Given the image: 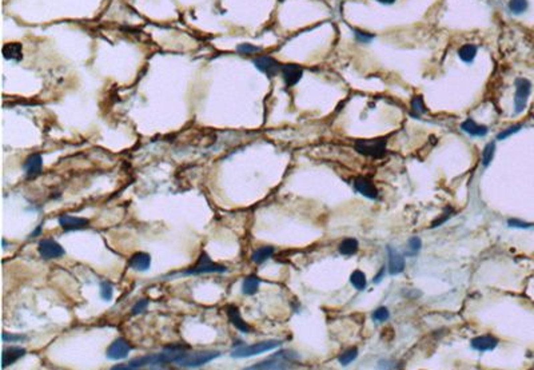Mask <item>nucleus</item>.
I'll return each mask as SVG.
<instances>
[{"label": "nucleus", "mask_w": 534, "mask_h": 370, "mask_svg": "<svg viewBox=\"0 0 534 370\" xmlns=\"http://www.w3.org/2000/svg\"><path fill=\"white\" fill-rule=\"evenodd\" d=\"M507 223H509V226H511V227H521V229H528V227H532L530 223H526V222H522V220H518V219H509L507 220Z\"/></svg>", "instance_id": "obj_39"}, {"label": "nucleus", "mask_w": 534, "mask_h": 370, "mask_svg": "<svg viewBox=\"0 0 534 370\" xmlns=\"http://www.w3.org/2000/svg\"><path fill=\"white\" fill-rule=\"evenodd\" d=\"M529 7V3L528 0H510L509 1V10L513 12V14H524L525 11L528 10Z\"/></svg>", "instance_id": "obj_28"}, {"label": "nucleus", "mask_w": 534, "mask_h": 370, "mask_svg": "<svg viewBox=\"0 0 534 370\" xmlns=\"http://www.w3.org/2000/svg\"><path fill=\"white\" fill-rule=\"evenodd\" d=\"M377 1H380L381 4H393L395 0H377Z\"/></svg>", "instance_id": "obj_42"}, {"label": "nucleus", "mask_w": 534, "mask_h": 370, "mask_svg": "<svg viewBox=\"0 0 534 370\" xmlns=\"http://www.w3.org/2000/svg\"><path fill=\"white\" fill-rule=\"evenodd\" d=\"M274 254V247L271 246H263V247L257 248L253 254H251V261L257 265H261V263L266 262L268 258H271V255Z\"/></svg>", "instance_id": "obj_22"}, {"label": "nucleus", "mask_w": 534, "mask_h": 370, "mask_svg": "<svg viewBox=\"0 0 534 370\" xmlns=\"http://www.w3.org/2000/svg\"><path fill=\"white\" fill-rule=\"evenodd\" d=\"M339 253L342 255H354V254L358 251V241L354 238H346L343 239L341 245H339Z\"/></svg>", "instance_id": "obj_25"}, {"label": "nucleus", "mask_w": 534, "mask_h": 370, "mask_svg": "<svg viewBox=\"0 0 534 370\" xmlns=\"http://www.w3.org/2000/svg\"><path fill=\"white\" fill-rule=\"evenodd\" d=\"M461 128L464 130L466 134L472 136H485L489 132V128L486 126H482V124H478L473 121V119H466L462 124H461Z\"/></svg>", "instance_id": "obj_20"}, {"label": "nucleus", "mask_w": 534, "mask_h": 370, "mask_svg": "<svg viewBox=\"0 0 534 370\" xmlns=\"http://www.w3.org/2000/svg\"><path fill=\"white\" fill-rule=\"evenodd\" d=\"M389 318L390 313L386 308H380V309H377L374 313H373V319L378 321V322H384V321H387Z\"/></svg>", "instance_id": "obj_36"}, {"label": "nucleus", "mask_w": 534, "mask_h": 370, "mask_svg": "<svg viewBox=\"0 0 534 370\" xmlns=\"http://www.w3.org/2000/svg\"><path fill=\"white\" fill-rule=\"evenodd\" d=\"M353 32H354V38L358 40V42H361V43H370L373 39H374V35H371V33L369 32H365V31H361V30H358V29H354L353 30Z\"/></svg>", "instance_id": "obj_33"}, {"label": "nucleus", "mask_w": 534, "mask_h": 370, "mask_svg": "<svg viewBox=\"0 0 534 370\" xmlns=\"http://www.w3.org/2000/svg\"><path fill=\"white\" fill-rule=\"evenodd\" d=\"M59 225L64 231H74V230H83L87 229L89 225V220L80 216H74L70 214H63L59 216Z\"/></svg>", "instance_id": "obj_10"}, {"label": "nucleus", "mask_w": 534, "mask_h": 370, "mask_svg": "<svg viewBox=\"0 0 534 370\" xmlns=\"http://www.w3.org/2000/svg\"><path fill=\"white\" fill-rule=\"evenodd\" d=\"M131 350V345H130L124 338H117V339L107 347L106 357L111 361L124 360L126 357H128Z\"/></svg>", "instance_id": "obj_8"}, {"label": "nucleus", "mask_w": 534, "mask_h": 370, "mask_svg": "<svg viewBox=\"0 0 534 370\" xmlns=\"http://www.w3.org/2000/svg\"><path fill=\"white\" fill-rule=\"evenodd\" d=\"M421 239L418 238V237H413V238H410L408 241V250H406V255H409V257H413V255H415V254L419 251V248H421Z\"/></svg>", "instance_id": "obj_31"}, {"label": "nucleus", "mask_w": 534, "mask_h": 370, "mask_svg": "<svg viewBox=\"0 0 534 370\" xmlns=\"http://www.w3.org/2000/svg\"><path fill=\"white\" fill-rule=\"evenodd\" d=\"M226 314H227V317H229V321L231 322V325H234L235 328L238 329L239 332H242V333L251 332L250 325L244 322L243 318H242L238 306H235V305H230V306H227V308H226Z\"/></svg>", "instance_id": "obj_15"}, {"label": "nucleus", "mask_w": 534, "mask_h": 370, "mask_svg": "<svg viewBox=\"0 0 534 370\" xmlns=\"http://www.w3.org/2000/svg\"><path fill=\"white\" fill-rule=\"evenodd\" d=\"M521 128H522V124H514V126H510L509 128H506V130L500 132V134L497 135V138H498V141H504V139L509 138V136L515 134V132L520 131Z\"/></svg>", "instance_id": "obj_34"}, {"label": "nucleus", "mask_w": 534, "mask_h": 370, "mask_svg": "<svg viewBox=\"0 0 534 370\" xmlns=\"http://www.w3.org/2000/svg\"><path fill=\"white\" fill-rule=\"evenodd\" d=\"M530 91H532V83L525 78L515 79V95H514V114L522 113L528 103Z\"/></svg>", "instance_id": "obj_6"}, {"label": "nucleus", "mask_w": 534, "mask_h": 370, "mask_svg": "<svg viewBox=\"0 0 534 370\" xmlns=\"http://www.w3.org/2000/svg\"><path fill=\"white\" fill-rule=\"evenodd\" d=\"M147 306H148V300H146L145 298V300L138 301V302L132 306V309H131L132 315H138V314H142L143 311H146Z\"/></svg>", "instance_id": "obj_38"}, {"label": "nucleus", "mask_w": 534, "mask_h": 370, "mask_svg": "<svg viewBox=\"0 0 534 370\" xmlns=\"http://www.w3.org/2000/svg\"><path fill=\"white\" fill-rule=\"evenodd\" d=\"M290 362L286 361L283 357L277 353L275 356L271 357L270 360L263 361V362H259V364H255L253 366H248L247 370H265V369H287L290 368L289 365Z\"/></svg>", "instance_id": "obj_12"}, {"label": "nucleus", "mask_w": 534, "mask_h": 370, "mask_svg": "<svg viewBox=\"0 0 534 370\" xmlns=\"http://www.w3.org/2000/svg\"><path fill=\"white\" fill-rule=\"evenodd\" d=\"M354 188H356V191H358L366 198H370V199H377L378 198V190L374 186V183L367 178H363V177L356 178L354 181Z\"/></svg>", "instance_id": "obj_16"}, {"label": "nucleus", "mask_w": 534, "mask_h": 370, "mask_svg": "<svg viewBox=\"0 0 534 370\" xmlns=\"http://www.w3.org/2000/svg\"><path fill=\"white\" fill-rule=\"evenodd\" d=\"M477 51H478V48L477 46H474V44H465V46H462V47L459 48L458 50V57L459 59L462 62H465V63H472V62L475 59V55H477Z\"/></svg>", "instance_id": "obj_24"}, {"label": "nucleus", "mask_w": 534, "mask_h": 370, "mask_svg": "<svg viewBox=\"0 0 534 370\" xmlns=\"http://www.w3.org/2000/svg\"><path fill=\"white\" fill-rule=\"evenodd\" d=\"M220 356L219 351L214 350H202V351H192V353H184L175 364L180 368H201L206 365L212 360H215Z\"/></svg>", "instance_id": "obj_3"}, {"label": "nucleus", "mask_w": 534, "mask_h": 370, "mask_svg": "<svg viewBox=\"0 0 534 370\" xmlns=\"http://www.w3.org/2000/svg\"><path fill=\"white\" fill-rule=\"evenodd\" d=\"M253 64L258 70L266 74L268 78H274L278 72H281V64L271 57H258L253 61Z\"/></svg>", "instance_id": "obj_9"}, {"label": "nucleus", "mask_w": 534, "mask_h": 370, "mask_svg": "<svg viewBox=\"0 0 534 370\" xmlns=\"http://www.w3.org/2000/svg\"><path fill=\"white\" fill-rule=\"evenodd\" d=\"M384 273H385V267H382V269H381V273H380V274H378V276H375V277H374V282H375V283H377V282H380V281H381V277L384 276Z\"/></svg>", "instance_id": "obj_41"}, {"label": "nucleus", "mask_w": 534, "mask_h": 370, "mask_svg": "<svg viewBox=\"0 0 534 370\" xmlns=\"http://www.w3.org/2000/svg\"><path fill=\"white\" fill-rule=\"evenodd\" d=\"M386 250H387V254H389V266H387L389 274H391V276L401 274L405 270V258H403V255L399 254L397 250H394L391 246H387Z\"/></svg>", "instance_id": "obj_13"}, {"label": "nucleus", "mask_w": 534, "mask_h": 370, "mask_svg": "<svg viewBox=\"0 0 534 370\" xmlns=\"http://www.w3.org/2000/svg\"><path fill=\"white\" fill-rule=\"evenodd\" d=\"M494 153H496V143L494 142L487 143L482 151V164L485 167H487L489 164L492 163L493 158H494Z\"/></svg>", "instance_id": "obj_27"}, {"label": "nucleus", "mask_w": 534, "mask_h": 370, "mask_svg": "<svg viewBox=\"0 0 534 370\" xmlns=\"http://www.w3.org/2000/svg\"><path fill=\"white\" fill-rule=\"evenodd\" d=\"M356 150L362 155L371 158H382L386 154V141L378 139H359L356 142Z\"/></svg>", "instance_id": "obj_5"}, {"label": "nucleus", "mask_w": 534, "mask_h": 370, "mask_svg": "<svg viewBox=\"0 0 534 370\" xmlns=\"http://www.w3.org/2000/svg\"><path fill=\"white\" fill-rule=\"evenodd\" d=\"M42 167H43V159H42V156H40L39 154L30 155L29 158L24 160V163H23V169H24V171H26V175H27L29 178H35V177H38L39 174L42 173Z\"/></svg>", "instance_id": "obj_17"}, {"label": "nucleus", "mask_w": 534, "mask_h": 370, "mask_svg": "<svg viewBox=\"0 0 534 370\" xmlns=\"http://www.w3.org/2000/svg\"><path fill=\"white\" fill-rule=\"evenodd\" d=\"M237 51L243 54V55H248V54H257V52H261V48L255 47L253 44H239L237 47Z\"/></svg>", "instance_id": "obj_37"}, {"label": "nucleus", "mask_w": 534, "mask_h": 370, "mask_svg": "<svg viewBox=\"0 0 534 370\" xmlns=\"http://www.w3.org/2000/svg\"><path fill=\"white\" fill-rule=\"evenodd\" d=\"M3 55L7 61L20 62L23 59V48L19 43H8L3 47Z\"/></svg>", "instance_id": "obj_21"}, {"label": "nucleus", "mask_w": 534, "mask_h": 370, "mask_svg": "<svg viewBox=\"0 0 534 370\" xmlns=\"http://www.w3.org/2000/svg\"><path fill=\"white\" fill-rule=\"evenodd\" d=\"M227 267L223 265H218L211 261V258L207 255V253H203L199 255L198 262L195 266L190 267L188 270L183 272V276H199V274H210V273H226Z\"/></svg>", "instance_id": "obj_4"}, {"label": "nucleus", "mask_w": 534, "mask_h": 370, "mask_svg": "<svg viewBox=\"0 0 534 370\" xmlns=\"http://www.w3.org/2000/svg\"><path fill=\"white\" fill-rule=\"evenodd\" d=\"M352 285L356 287V290H365L366 287V277L361 270H356L350 277Z\"/></svg>", "instance_id": "obj_26"}, {"label": "nucleus", "mask_w": 534, "mask_h": 370, "mask_svg": "<svg viewBox=\"0 0 534 370\" xmlns=\"http://www.w3.org/2000/svg\"><path fill=\"white\" fill-rule=\"evenodd\" d=\"M356 356H358V350L354 347V349H349V350H346L345 353H342V354L339 356V358H338V361H339L341 365L346 366L349 365V364H352L353 361L356 358Z\"/></svg>", "instance_id": "obj_30"}, {"label": "nucleus", "mask_w": 534, "mask_h": 370, "mask_svg": "<svg viewBox=\"0 0 534 370\" xmlns=\"http://www.w3.org/2000/svg\"><path fill=\"white\" fill-rule=\"evenodd\" d=\"M99 293H100V298H102V300H104V301L113 300L114 287H113V285H111V282H108V281L102 282V283H100V290H99Z\"/></svg>", "instance_id": "obj_29"}, {"label": "nucleus", "mask_w": 534, "mask_h": 370, "mask_svg": "<svg viewBox=\"0 0 534 370\" xmlns=\"http://www.w3.org/2000/svg\"><path fill=\"white\" fill-rule=\"evenodd\" d=\"M38 253L43 259H57L63 257L66 251L54 239H42L38 245Z\"/></svg>", "instance_id": "obj_7"}, {"label": "nucleus", "mask_w": 534, "mask_h": 370, "mask_svg": "<svg viewBox=\"0 0 534 370\" xmlns=\"http://www.w3.org/2000/svg\"><path fill=\"white\" fill-rule=\"evenodd\" d=\"M187 349L188 346H184V345H173V346L164 347L160 353H155V354H148V356L141 357V358H135V360L130 361L128 364H124V365L114 366L113 369L135 370L142 369V368H147V366L166 365V364H170V362H177V361L186 353Z\"/></svg>", "instance_id": "obj_1"}, {"label": "nucleus", "mask_w": 534, "mask_h": 370, "mask_svg": "<svg viewBox=\"0 0 534 370\" xmlns=\"http://www.w3.org/2000/svg\"><path fill=\"white\" fill-rule=\"evenodd\" d=\"M472 347L478 351H489L496 349L498 345V339L493 336H479L472 339Z\"/></svg>", "instance_id": "obj_18"}, {"label": "nucleus", "mask_w": 534, "mask_h": 370, "mask_svg": "<svg viewBox=\"0 0 534 370\" xmlns=\"http://www.w3.org/2000/svg\"><path fill=\"white\" fill-rule=\"evenodd\" d=\"M281 74L287 87H293V86H296L297 83L302 79L303 70H302L298 64L289 63V64H282Z\"/></svg>", "instance_id": "obj_11"}, {"label": "nucleus", "mask_w": 534, "mask_h": 370, "mask_svg": "<svg viewBox=\"0 0 534 370\" xmlns=\"http://www.w3.org/2000/svg\"><path fill=\"white\" fill-rule=\"evenodd\" d=\"M1 339L3 342H11V343H15V342H22L24 339H27L26 336H22V334H12V333H3L1 334Z\"/></svg>", "instance_id": "obj_35"}, {"label": "nucleus", "mask_w": 534, "mask_h": 370, "mask_svg": "<svg viewBox=\"0 0 534 370\" xmlns=\"http://www.w3.org/2000/svg\"><path fill=\"white\" fill-rule=\"evenodd\" d=\"M42 230H43V225H39L38 227L33 230L31 234H30V238H35V237H38V235L42 234Z\"/></svg>", "instance_id": "obj_40"}, {"label": "nucleus", "mask_w": 534, "mask_h": 370, "mask_svg": "<svg viewBox=\"0 0 534 370\" xmlns=\"http://www.w3.org/2000/svg\"><path fill=\"white\" fill-rule=\"evenodd\" d=\"M26 349L22 346H10L3 349L1 353V368L5 369L10 365L15 364L16 361H19L22 357L26 356Z\"/></svg>", "instance_id": "obj_14"}, {"label": "nucleus", "mask_w": 534, "mask_h": 370, "mask_svg": "<svg viewBox=\"0 0 534 370\" xmlns=\"http://www.w3.org/2000/svg\"><path fill=\"white\" fill-rule=\"evenodd\" d=\"M261 279L257 276H248L243 279L242 283V293L246 295H254L259 289Z\"/></svg>", "instance_id": "obj_23"}, {"label": "nucleus", "mask_w": 534, "mask_h": 370, "mask_svg": "<svg viewBox=\"0 0 534 370\" xmlns=\"http://www.w3.org/2000/svg\"><path fill=\"white\" fill-rule=\"evenodd\" d=\"M128 265L136 272H147L151 266V257L147 253L139 251L132 255Z\"/></svg>", "instance_id": "obj_19"}, {"label": "nucleus", "mask_w": 534, "mask_h": 370, "mask_svg": "<svg viewBox=\"0 0 534 370\" xmlns=\"http://www.w3.org/2000/svg\"><path fill=\"white\" fill-rule=\"evenodd\" d=\"M412 110L414 113H417L418 115L426 113V107H425L422 96H414V98L412 99Z\"/></svg>", "instance_id": "obj_32"}, {"label": "nucleus", "mask_w": 534, "mask_h": 370, "mask_svg": "<svg viewBox=\"0 0 534 370\" xmlns=\"http://www.w3.org/2000/svg\"><path fill=\"white\" fill-rule=\"evenodd\" d=\"M281 343L282 342L277 341V339H268V341L257 342L253 345H240L231 351V357L233 358H248V357L258 356V354L277 349L281 346Z\"/></svg>", "instance_id": "obj_2"}]
</instances>
